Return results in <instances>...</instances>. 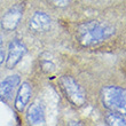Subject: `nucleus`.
<instances>
[{
	"label": "nucleus",
	"mask_w": 126,
	"mask_h": 126,
	"mask_svg": "<svg viewBox=\"0 0 126 126\" xmlns=\"http://www.w3.org/2000/svg\"><path fill=\"white\" fill-rule=\"evenodd\" d=\"M78 39L83 46H94L102 43L115 33V28L110 24L97 21H90L78 27Z\"/></svg>",
	"instance_id": "1"
},
{
	"label": "nucleus",
	"mask_w": 126,
	"mask_h": 126,
	"mask_svg": "<svg viewBox=\"0 0 126 126\" xmlns=\"http://www.w3.org/2000/svg\"><path fill=\"white\" fill-rule=\"evenodd\" d=\"M101 101L104 108L111 111H125V90L118 86H107L101 91Z\"/></svg>",
	"instance_id": "2"
},
{
	"label": "nucleus",
	"mask_w": 126,
	"mask_h": 126,
	"mask_svg": "<svg viewBox=\"0 0 126 126\" xmlns=\"http://www.w3.org/2000/svg\"><path fill=\"white\" fill-rule=\"evenodd\" d=\"M60 85L65 97L75 107H81L86 102V93L79 84L71 76H62L60 78Z\"/></svg>",
	"instance_id": "3"
},
{
	"label": "nucleus",
	"mask_w": 126,
	"mask_h": 126,
	"mask_svg": "<svg viewBox=\"0 0 126 126\" xmlns=\"http://www.w3.org/2000/svg\"><path fill=\"white\" fill-rule=\"evenodd\" d=\"M24 5L23 3H17L15 6L7 10L5 15L1 17L0 25L5 31H13L20 24V21L23 16Z\"/></svg>",
	"instance_id": "4"
},
{
	"label": "nucleus",
	"mask_w": 126,
	"mask_h": 126,
	"mask_svg": "<svg viewBox=\"0 0 126 126\" xmlns=\"http://www.w3.org/2000/svg\"><path fill=\"white\" fill-rule=\"evenodd\" d=\"M27 53V47L20 40H13L9 44L8 48V57L6 60V66L7 69H14L17 65V63L22 60V57Z\"/></svg>",
	"instance_id": "5"
},
{
	"label": "nucleus",
	"mask_w": 126,
	"mask_h": 126,
	"mask_svg": "<svg viewBox=\"0 0 126 126\" xmlns=\"http://www.w3.org/2000/svg\"><path fill=\"white\" fill-rule=\"evenodd\" d=\"M28 25H29V29L32 32H47L50 29V25H52V18L49 17V15H47L44 12H36L30 17Z\"/></svg>",
	"instance_id": "6"
},
{
	"label": "nucleus",
	"mask_w": 126,
	"mask_h": 126,
	"mask_svg": "<svg viewBox=\"0 0 126 126\" xmlns=\"http://www.w3.org/2000/svg\"><path fill=\"white\" fill-rule=\"evenodd\" d=\"M20 81L21 79L17 75L8 76L6 79L0 81V99L3 100V101L9 100L13 95L16 86L20 84Z\"/></svg>",
	"instance_id": "7"
},
{
	"label": "nucleus",
	"mask_w": 126,
	"mask_h": 126,
	"mask_svg": "<svg viewBox=\"0 0 126 126\" xmlns=\"http://www.w3.org/2000/svg\"><path fill=\"white\" fill-rule=\"evenodd\" d=\"M31 86L29 83H23L22 85L20 86V90L17 92V95H16V99H15V108H16L17 111L22 112L27 104L29 103V100H30V96H31Z\"/></svg>",
	"instance_id": "8"
},
{
	"label": "nucleus",
	"mask_w": 126,
	"mask_h": 126,
	"mask_svg": "<svg viewBox=\"0 0 126 126\" xmlns=\"http://www.w3.org/2000/svg\"><path fill=\"white\" fill-rule=\"evenodd\" d=\"M27 120L31 125H40L45 123V110L39 103H33L27 112Z\"/></svg>",
	"instance_id": "9"
},
{
	"label": "nucleus",
	"mask_w": 126,
	"mask_h": 126,
	"mask_svg": "<svg viewBox=\"0 0 126 126\" xmlns=\"http://www.w3.org/2000/svg\"><path fill=\"white\" fill-rule=\"evenodd\" d=\"M104 120H106L107 125L109 126H125L126 125L125 117L119 111H111V112L107 113Z\"/></svg>",
	"instance_id": "10"
},
{
	"label": "nucleus",
	"mask_w": 126,
	"mask_h": 126,
	"mask_svg": "<svg viewBox=\"0 0 126 126\" xmlns=\"http://www.w3.org/2000/svg\"><path fill=\"white\" fill-rule=\"evenodd\" d=\"M50 1L57 7H65L66 5H69L71 0H50Z\"/></svg>",
	"instance_id": "11"
},
{
	"label": "nucleus",
	"mask_w": 126,
	"mask_h": 126,
	"mask_svg": "<svg viewBox=\"0 0 126 126\" xmlns=\"http://www.w3.org/2000/svg\"><path fill=\"white\" fill-rule=\"evenodd\" d=\"M54 69V64L49 61H47L46 63H43V70L45 72H50V71H53Z\"/></svg>",
	"instance_id": "12"
},
{
	"label": "nucleus",
	"mask_w": 126,
	"mask_h": 126,
	"mask_svg": "<svg viewBox=\"0 0 126 126\" xmlns=\"http://www.w3.org/2000/svg\"><path fill=\"white\" fill-rule=\"evenodd\" d=\"M3 60H5V53H3V50L0 49V65L3 63Z\"/></svg>",
	"instance_id": "13"
},
{
	"label": "nucleus",
	"mask_w": 126,
	"mask_h": 126,
	"mask_svg": "<svg viewBox=\"0 0 126 126\" xmlns=\"http://www.w3.org/2000/svg\"><path fill=\"white\" fill-rule=\"evenodd\" d=\"M1 44H2V39H1V37H0V46H1Z\"/></svg>",
	"instance_id": "14"
}]
</instances>
